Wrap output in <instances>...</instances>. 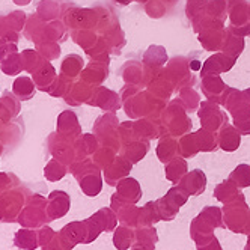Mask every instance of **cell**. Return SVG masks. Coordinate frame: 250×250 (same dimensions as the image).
I'll use <instances>...</instances> for the list:
<instances>
[{"mask_svg":"<svg viewBox=\"0 0 250 250\" xmlns=\"http://www.w3.org/2000/svg\"><path fill=\"white\" fill-rule=\"evenodd\" d=\"M145 87L148 89L149 92H152L155 97H158L160 100H163V101H169V98L175 92V87H173L172 82L165 74L163 69L160 71L155 77H152Z\"/></svg>","mask_w":250,"mask_h":250,"instance_id":"2e32d148","label":"cell"},{"mask_svg":"<svg viewBox=\"0 0 250 250\" xmlns=\"http://www.w3.org/2000/svg\"><path fill=\"white\" fill-rule=\"evenodd\" d=\"M92 105H98L103 110L115 113L122 107V98L119 94L110 91L104 86H98L94 91V100L91 103Z\"/></svg>","mask_w":250,"mask_h":250,"instance_id":"5bb4252c","label":"cell"},{"mask_svg":"<svg viewBox=\"0 0 250 250\" xmlns=\"http://www.w3.org/2000/svg\"><path fill=\"white\" fill-rule=\"evenodd\" d=\"M225 109L234 118V125L243 136L250 134V101L244 91L232 87L225 103Z\"/></svg>","mask_w":250,"mask_h":250,"instance_id":"277c9868","label":"cell"},{"mask_svg":"<svg viewBox=\"0 0 250 250\" xmlns=\"http://www.w3.org/2000/svg\"><path fill=\"white\" fill-rule=\"evenodd\" d=\"M113 3H116V5H121V6H128L130 3H133L134 0H112Z\"/></svg>","mask_w":250,"mask_h":250,"instance_id":"484cf974","label":"cell"},{"mask_svg":"<svg viewBox=\"0 0 250 250\" xmlns=\"http://www.w3.org/2000/svg\"><path fill=\"white\" fill-rule=\"evenodd\" d=\"M198 40L207 51H219L225 40V24L207 23L198 33Z\"/></svg>","mask_w":250,"mask_h":250,"instance_id":"8fae6325","label":"cell"},{"mask_svg":"<svg viewBox=\"0 0 250 250\" xmlns=\"http://www.w3.org/2000/svg\"><path fill=\"white\" fill-rule=\"evenodd\" d=\"M244 50V37L241 35L235 33L230 27H226L225 29V40H223V44H222V50L225 55L234 58V59H238L240 55Z\"/></svg>","mask_w":250,"mask_h":250,"instance_id":"ac0fdd59","label":"cell"},{"mask_svg":"<svg viewBox=\"0 0 250 250\" xmlns=\"http://www.w3.org/2000/svg\"><path fill=\"white\" fill-rule=\"evenodd\" d=\"M201 68V61L196 59V56H173L172 59L167 61L163 71L172 82L175 91L180 92L183 87H188L196 83L194 73Z\"/></svg>","mask_w":250,"mask_h":250,"instance_id":"7a4b0ae2","label":"cell"},{"mask_svg":"<svg viewBox=\"0 0 250 250\" xmlns=\"http://www.w3.org/2000/svg\"><path fill=\"white\" fill-rule=\"evenodd\" d=\"M244 92H246V95H247V98H249V101H250V87H249V89H246Z\"/></svg>","mask_w":250,"mask_h":250,"instance_id":"f1b7e54d","label":"cell"},{"mask_svg":"<svg viewBox=\"0 0 250 250\" xmlns=\"http://www.w3.org/2000/svg\"><path fill=\"white\" fill-rule=\"evenodd\" d=\"M178 142H180V152L184 157H193L199 152V146L196 144L194 133H187V134L181 136Z\"/></svg>","mask_w":250,"mask_h":250,"instance_id":"cb8c5ba5","label":"cell"},{"mask_svg":"<svg viewBox=\"0 0 250 250\" xmlns=\"http://www.w3.org/2000/svg\"><path fill=\"white\" fill-rule=\"evenodd\" d=\"M201 89L202 94L207 100L216 103L219 105H225L232 87L228 86L220 76H205L201 80Z\"/></svg>","mask_w":250,"mask_h":250,"instance_id":"30bf717a","label":"cell"},{"mask_svg":"<svg viewBox=\"0 0 250 250\" xmlns=\"http://www.w3.org/2000/svg\"><path fill=\"white\" fill-rule=\"evenodd\" d=\"M180 100L183 103V105L186 107V110L188 113H193V112H198L199 105H201V95L198 94V91L193 87V86H188V87H183L180 91Z\"/></svg>","mask_w":250,"mask_h":250,"instance_id":"603a6c76","label":"cell"},{"mask_svg":"<svg viewBox=\"0 0 250 250\" xmlns=\"http://www.w3.org/2000/svg\"><path fill=\"white\" fill-rule=\"evenodd\" d=\"M124 112L130 119L157 116L160 118L166 107V101L155 97L148 89H142V86L125 84L121 92Z\"/></svg>","mask_w":250,"mask_h":250,"instance_id":"6da1fadb","label":"cell"},{"mask_svg":"<svg viewBox=\"0 0 250 250\" xmlns=\"http://www.w3.org/2000/svg\"><path fill=\"white\" fill-rule=\"evenodd\" d=\"M109 77V62H92L84 71V80L92 86H100Z\"/></svg>","mask_w":250,"mask_h":250,"instance_id":"d6986e66","label":"cell"},{"mask_svg":"<svg viewBox=\"0 0 250 250\" xmlns=\"http://www.w3.org/2000/svg\"><path fill=\"white\" fill-rule=\"evenodd\" d=\"M162 124L166 130V134H170L173 137H181L191 131L193 128V121L188 118V112L183 105L180 98L170 100L165 110L160 115Z\"/></svg>","mask_w":250,"mask_h":250,"instance_id":"3957f363","label":"cell"},{"mask_svg":"<svg viewBox=\"0 0 250 250\" xmlns=\"http://www.w3.org/2000/svg\"><path fill=\"white\" fill-rule=\"evenodd\" d=\"M148 149H149V140L140 139V137L130 142V144H127V145L121 146L122 154L127 155L131 162H139V160H142L145 157V154L148 152Z\"/></svg>","mask_w":250,"mask_h":250,"instance_id":"44dd1931","label":"cell"},{"mask_svg":"<svg viewBox=\"0 0 250 250\" xmlns=\"http://www.w3.org/2000/svg\"><path fill=\"white\" fill-rule=\"evenodd\" d=\"M134 2H137V3H142V5H145L146 2H149V0H134Z\"/></svg>","mask_w":250,"mask_h":250,"instance_id":"83f0119b","label":"cell"},{"mask_svg":"<svg viewBox=\"0 0 250 250\" xmlns=\"http://www.w3.org/2000/svg\"><path fill=\"white\" fill-rule=\"evenodd\" d=\"M167 61V53L163 45L148 47V50L144 53V58H142V63H144L145 69V86L152 77H155L165 68Z\"/></svg>","mask_w":250,"mask_h":250,"instance_id":"ba28073f","label":"cell"},{"mask_svg":"<svg viewBox=\"0 0 250 250\" xmlns=\"http://www.w3.org/2000/svg\"><path fill=\"white\" fill-rule=\"evenodd\" d=\"M94 131L104 144V146L112 148L113 151L121 149L122 144L119 136V119L115 113L109 112L101 115L94 125Z\"/></svg>","mask_w":250,"mask_h":250,"instance_id":"5b68a950","label":"cell"},{"mask_svg":"<svg viewBox=\"0 0 250 250\" xmlns=\"http://www.w3.org/2000/svg\"><path fill=\"white\" fill-rule=\"evenodd\" d=\"M237 59L230 58L225 53H214L212 56H209L202 68H201V77H205V76H220L223 73H228V71L232 69V66L235 65Z\"/></svg>","mask_w":250,"mask_h":250,"instance_id":"7c38bea8","label":"cell"},{"mask_svg":"<svg viewBox=\"0 0 250 250\" xmlns=\"http://www.w3.org/2000/svg\"><path fill=\"white\" fill-rule=\"evenodd\" d=\"M198 116L201 119L202 128L212 131V133H219V130L223 127V125L226 122H229L228 115L220 109V105L209 101V100L201 103L199 109H198Z\"/></svg>","mask_w":250,"mask_h":250,"instance_id":"52a82bcc","label":"cell"},{"mask_svg":"<svg viewBox=\"0 0 250 250\" xmlns=\"http://www.w3.org/2000/svg\"><path fill=\"white\" fill-rule=\"evenodd\" d=\"M226 17H228L226 0H208L201 17L194 23H191V29L196 33H199L202 26L207 23H222V24H225Z\"/></svg>","mask_w":250,"mask_h":250,"instance_id":"9c48e42d","label":"cell"},{"mask_svg":"<svg viewBox=\"0 0 250 250\" xmlns=\"http://www.w3.org/2000/svg\"><path fill=\"white\" fill-rule=\"evenodd\" d=\"M163 2H165V3H166V5H167L170 9H172V8H173L176 3H178V0H163Z\"/></svg>","mask_w":250,"mask_h":250,"instance_id":"4316f807","label":"cell"},{"mask_svg":"<svg viewBox=\"0 0 250 250\" xmlns=\"http://www.w3.org/2000/svg\"><path fill=\"white\" fill-rule=\"evenodd\" d=\"M207 2H208V0H187V3H186V17H187V20L190 21V24L194 23L201 17V14L205 9Z\"/></svg>","mask_w":250,"mask_h":250,"instance_id":"d4e9b609","label":"cell"},{"mask_svg":"<svg viewBox=\"0 0 250 250\" xmlns=\"http://www.w3.org/2000/svg\"><path fill=\"white\" fill-rule=\"evenodd\" d=\"M241 136L243 134L237 130V127L234 124L226 122L217 133L219 148H222L223 151H228V152L238 149L240 144H241Z\"/></svg>","mask_w":250,"mask_h":250,"instance_id":"9a60e30c","label":"cell"},{"mask_svg":"<svg viewBox=\"0 0 250 250\" xmlns=\"http://www.w3.org/2000/svg\"><path fill=\"white\" fill-rule=\"evenodd\" d=\"M217 133L208 131L205 128H201L194 133L196 144L199 146V151H216L219 148V139L216 136Z\"/></svg>","mask_w":250,"mask_h":250,"instance_id":"7402d4cb","label":"cell"},{"mask_svg":"<svg viewBox=\"0 0 250 250\" xmlns=\"http://www.w3.org/2000/svg\"><path fill=\"white\" fill-rule=\"evenodd\" d=\"M178 152H180V142H176V137L170 134H165L160 139L158 146H157V155L160 157V160H162L163 163L173 158Z\"/></svg>","mask_w":250,"mask_h":250,"instance_id":"ffe728a7","label":"cell"},{"mask_svg":"<svg viewBox=\"0 0 250 250\" xmlns=\"http://www.w3.org/2000/svg\"><path fill=\"white\" fill-rule=\"evenodd\" d=\"M119 74L124 79L125 84L145 86V69H144V63L139 61L125 62L119 71Z\"/></svg>","mask_w":250,"mask_h":250,"instance_id":"e0dca14e","label":"cell"},{"mask_svg":"<svg viewBox=\"0 0 250 250\" xmlns=\"http://www.w3.org/2000/svg\"><path fill=\"white\" fill-rule=\"evenodd\" d=\"M230 29L241 37L250 35V2L249 0H226Z\"/></svg>","mask_w":250,"mask_h":250,"instance_id":"8992f818","label":"cell"},{"mask_svg":"<svg viewBox=\"0 0 250 250\" xmlns=\"http://www.w3.org/2000/svg\"><path fill=\"white\" fill-rule=\"evenodd\" d=\"M133 127L136 134L140 139H158L166 134V130L162 124V119L157 116H148V118H139L137 121L133 122Z\"/></svg>","mask_w":250,"mask_h":250,"instance_id":"4fadbf2b","label":"cell"}]
</instances>
